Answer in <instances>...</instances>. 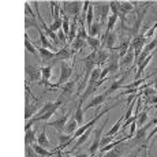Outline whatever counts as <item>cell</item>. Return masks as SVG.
<instances>
[{"label": "cell", "instance_id": "cell-22", "mask_svg": "<svg viewBox=\"0 0 157 157\" xmlns=\"http://www.w3.org/2000/svg\"><path fill=\"white\" fill-rule=\"evenodd\" d=\"M153 55H155V52H153L150 56H147L146 60H144V62L141 63L140 66H138V71H137V74H135V81H137V79H141V77H142V74H144V70L147 67V64L150 63V60H152Z\"/></svg>", "mask_w": 157, "mask_h": 157}, {"label": "cell", "instance_id": "cell-14", "mask_svg": "<svg viewBox=\"0 0 157 157\" xmlns=\"http://www.w3.org/2000/svg\"><path fill=\"white\" fill-rule=\"evenodd\" d=\"M96 90H97V85H96L94 82H92V81H89L87 82V85L85 87V92L82 93V96H81V100H79V105H83L85 102L87 101V98L92 96V93H94Z\"/></svg>", "mask_w": 157, "mask_h": 157}, {"label": "cell", "instance_id": "cell-29", "mask_svg": "<svg viewBox=\"0 0 157 157\" xmlns=\"http://www.w3.org/2000/svg\"><path fill=\"white\" fill-rule=\"evenodd\" d=\"M101 23H100V21H96V22H93V25H92V28H90V30L87 33H89V37H96V36H98L100 34V32H101Z\"/></svg>", "mask_w": 157, "mask_h": 157}, {"label": "cell", "instance_id": "cell-13", "mask_svg": "<svg viewBox=\"0 0 157 157\" xmlns=\"http://www.w3.org/2000/svg\"><path fill=\"white\" fill-rule=\"evenodd\" d=\"M52 67H53V64H49V66H44V67H40V68H41V75H43L41 83L53 89V85L49 83V78H51V75H52Z\"/></svg>", "mask_w": 157, "mask_h": 157}, {"label": "cell", "instance_id": "cell-34", "mask_svg": "<svg viewBox=\"0 0 157 157\" xmlns=\"http://www.w3.org/2000/svg\"><path fill=\"white\" fill-rule=\"evenodd\" d=\"M38 25H40V22H37V19H36V15H34V17H30V15L26 17V19H25L26 29H28V28H37Z\"/></svg>", "mask_w": 157, "mask_h": 157}, {"label": "cell", "instance_id": "cell-39", "mask_svg": "<svg viewBox=\"0 0 157 157\" xmlns=\"http://www.w3.org/2000/svg\"><path fill=\"white\" fill-rule=\"evenodd\" d=\"M156 52H157V47H156V51H155V53H156Z\"/></svg>", "mask_w": 157, "mask_h": 157}, {"label": "cell", "instance_id": "cell-38", "mask_svg": "<svg viewBox=\"0 0 157 157\" xmlns=\"http://www.w3.org/2000/svg\"><path fill=\"white\" fill-rule=\"evenodd\" d=\"M63 157H72V156H70V155H64ZM75 157H77V156H75Z\"/></svg>", "mask_w": 157, "mask_h": 157}, {"label": "cell", "instance_id": "cell-2", "mask_svg": "<svg viewBox=\"0 0 157 157\" xmlns=\"http://www.w3.org/2000/svg\"><path fill=\"white\" fill-rule=\"evenodd\" d=\"M71 74H72V67L67 62H62V64H60V77H59V81L56 83H53V89L66 85L68 82V79H70Z\"/></svg>", "mask_w": 157, "mask_h": 157}, {"label": "cell", "instance_id": "cell-32", "mask_svg": "<svg viewBox=\"0 0 157 157\" xmlns=\"http://www.w3.org/2000/svg\"><path fill=\"white\" fill-rule=\"evenodd\" d=\"M87 44L93 48V51H97L100 49V45H101V40L97 37H87Z\"/></svg>", "mask_w": 157, "mask_h": 157}, {"label": "cell", "instance_id": "cell-33", "mask_svg": "<svg viewBox=\"0 0 157 157\" xmlns=\"http://www.w3.org/2000/svg\"><path fill=\"white\" fill-rule=\"evenodd\" d=\"M74 117H75V120L78 122V124H83V108H82V105H79L78 104V108H77V111H75V113H74Z\"/></svg>", "mask_w": 157, "mask_h": 157}, {"label": "cell", "instance_id": "cell-30", "mask_svg": "<svg viewBox=\"0 0 157 157\" xmlns=\"http://www.w3.org/2000/svg\"><path fill=\"white\" fill-rule=\"evenodd\" d=\"M36 141V131L33 128H28L26 130V138H25V142L26 146H32Z\"/></svg>", "mask_w": 157, "mask_h": 157}, {"label": "cell", "instance_id": "cell-4", "mask_svg": "<svg viewBox=\"0 0 157 157\" xmlns=\"http://www.w3.org/2000/svg\"><path fill=\"white\" fill-rule=\"evenodd\" d=\"M146 40L147 38L145 37V36L140 34V36H135V37H132L131 43H130V48H131L132 51H134L135 53V60L138 59V56L141 55V52H142V49L145 48V44H146Z\"/></svg>", "mask_w": 157, "mask_h": 157}, {"label": "cell", "instance_id": "cell-17", "mask_svg": "<svg viewBox=\"0 0 157 157\" xmlns=\"http://www.w3.org/2000/svg\"><path fill=\"white\" fill-rule=\"evenodd\" d=\"M135 62V53H134V51L131 49V48H128V51H127V53H126L124 56L120 59V62H119V64H120V68H124V67H128L131 63H134Z\"/></svg>", "mask_w": 157, "mask_h": 157}, {"label": "cell", "instance_id": "cell-3", "mask_svg": "<svg viewBox=\"0 0 157 157\" xmlns=\"http://www.w3.org/2000/svg\"><path fill=\"white\" fill-rule=\"evenodd\" d=\"M26 92H28V96H26V111H25V119L28 120H32L34 113L37 112L38 107H40V101L36 100L34 102H30V90H29V86H26Z\"/></svg>", "mask_w": 157, "mask_h": 157}, {"label": "cell", "instance_id": "cell-35", "mask_svg": "<svg viewBox=\"0 0 157 157\" xmlns=\"http://www.w3.org/2000/svg\"><path fill=\"white\" fill-rule=\"evenodd\" d=\"M57 38H59V41L62 44H67V36H66V33L63 32V29L59 30V33H57Z\"/></svg>", "mask_w": 157, "mask_h": 157}, {"label": "cell", "instance_id": "cell-11", "mask_svg": "<svg viewBox=\"0 0 157 157\" xmlns=\"http://www.w3.org/2000/svg\"><path fill=\"white\" fill-rule=\"evenodd\" d=\"M109 97V94H108L107 92H104L102 94H98V96H96L94 98H92V100L89 101V104H86V107L83 108V111H89L90 108H98L101 104H104L105 100Z\"/></svg>", "mask_w": 157, "mask_h": 157}, {"label": "cell", "instance_id": "cell-19", "mask_svg": "<svg viewBox=\"0 0 157 157\" xmlns=\"http://www.w3.org/2000/svg\"><path fill=\"white\" fill-rule=\"evenodd\" d=\"M79 128V124H78V122L75 120V117L72 116V117H70V120L67 122V124H66V127H64V130H66V132H67L68 135H74L75 132H77V130Z\"/></svg>", "mask_w": 157, "mask_h": 157}, {"label": "cell", "instance_id": "cell-12", "mask_svg": "<svg viewBox=\"0 0 157 157\" xmlns=\"http://www.w3.org/2000/svg\"><path fill=\"white\" fill-rule=\"evenodd\" d=\"M116 40H117L116 33H115V32H111L109 34L105 36V37L101 40V44H102V45H105V48H107L108 52H113V49H115V44H116Z\"/></svg>", "mask_w": 157, "mask_h": 157}, {"label": "cell", "instance_id": "cell-18", "mask_svg": "<svg viewBox=\"0 0 157 157\" xmlns=\"http://www.w3.org/2000/svg\"><path fill=\"white\" fill-rule=\"evenodd\" d=\"M75 85H77V79H71V81H68L66 85H63V86H62V90H63V92H62V96H60V98H62V100H64L67 96L72 94Z\"/></svg>", "mask_w": 157, "mask_h": 157}, {"label": "cell", "instance_id": "cell-31", "mask_svg": "<svg viewBox=\"0 0 157 157\" xmlns=\"http://www.w3.org/2000/svg\"><path fill=\"white\" fill-rule=\"evenodd\" d=\"M25 45H26V51H28V52H30L32 55H37L38 51L36 49V47L32 44V41H30V38H29V34H25Z\"/></svg>", "mask_w": 157, "mask_h": 157}, {"label": "cell", "instance_id": "cell-26", "mask_svg": "<svg viewBox=\"0 0 157 157\" xmlns=\"http://www.w3.org/2000/svg\"><path fill=\"white\" fill-rule=\"evenodd\" d=\"M45 130H47V126L43 128V131H41V134L38 135V138H37V144L38 145H41V146H44V147H48V146H51V142L48 141V138H47V132H45Z\"/></svg>", "mask_w": 157, "mask_h": 157}, {"label": "cell", "instance_id": "cell-20", "mask_svg": "<svg viewBox=\"0 0 157 157\" xmlns=\"http://www.w3.org/2000/svg\"><path fill=\"white\" fill-rule=\"evenodd\" d=\"M32 147L34 149V152L37 153L38 156H41V157H49V156H53V155H56L57 153V149L55 150V152H49V150H47L44 146H41V145H38V144H33L32 145Z\"/></svg>", "mask_w": 157, "mask_h": 157}, {"label": "cell", "instance_id": "cell-25", "mask_svg": "<svg viewBox=\"0 0 157 157\" xmlns=\"http://www.w3.org/2000/svg\"><path fill=\"white\" fill-rule=\"evenodd\" d=\"M85 44H86L85 40H81V38L77 37L74 40V43L71 44V53H75V52H78V51H82L83 47H85Z\"/></svg>", "mask_w": 157, "mask_h": 157}, {"label": "cell", "instance_id": "cell-28", "mask_svg": "<svg viewBox=\"0 0 157 157\" xmlns=\"http://www.w3.org/2000/svg\"><path fill=\"white\" fill-rule=\"evenodd\" d=\"M147 117H149V116H147V108L145 107L142 112L138 115V119H137V128H141L142 126H145V123H146Z\"/></svg>", "mask_w": 157, "mask_h": 157}, {"label": "cell", "instance_id": "cell-8", "mask_svg": "<svg viewBox=\"0 0 157 157\" xmlns=\"http://www.w3.org/2000/svg\"><path fill=\"white\" fill-rule=\"evenodd\" d=\"M130 74V70H127L124 72V74H122V75H116L115 77V81L112 82V85L109 86V89H107L105 92L108 93V94H112L113 92H116L117 89H120V87H123L124 86V81H126V78H127V75Z\"/></svg>", "mask_w": 157, "mask_h": 157}, {"label": "cell", "instance_id": "cell-27", "mask_svg": "<svg viewBox=\"0 0 157 157\" xmlns=\"http://www.w3.org/2000/svg\"><path fill=\"white\" fill-rule=\"evenodd\" d=\"M71 56H72L71 51H68L67 48H62V49H60L59 52H56L55 60H63V62H64L66 59H70Z\"/></svg>", "mask_w": 157, "mask_h": 157}, {"label": "cell", "instance_id": "cell-15", "mask_svg": "<svg viewBox=\"0 0 157 157\" xmlns=\"http://www.w3.org/2000/svg\"><path fill=\"white\" fill-rule=\"evenodd\" d=\"M109 64L107 66V68H108V71L109 72H116L117 70L120 68V64H119V62H120V56H119V53H111L109 55Z\"/></svg>", "mask_w": 157, "mask_h": 157}, {"label": "cell", "instance_id": "cell-7", "mask_svg": "<svg viewBox=\"0 0 157 157\" xmlns=\"http://www.w3.org/2000/svg\"><path fill=\"white\" fill-rule=\"evenodd\" d=\"M25 70H26V77H28V82H36V81L43 78V75H41V68H38L37 66L26 64Z\"/></svg>", "mask_w": 157, "mask_h": 157}, {"label": "cell", "instance_id": "cell-1", "mask_svg": "<svg viewBox=\"0 0 157 157\" xmlns=\"http://www.w3.org/2000/svg\"><path fill=\"white\" fill-rule=\"evenodd\" d=\"M108 123V117H105L104 122L101 123L100 126H98L97 128L94 130V132H93V142L90 145V149H89V153L90 155H96L97 153V150L100 149V144H101V134H102V130H104L105 124Z\"/></svg>", "mask_w": 157, "mask_h": 157}, {"label": "cell", "instance_id": "cell-24", "mask_svg": "<svg viewBox=\"0 0 157 157\" xmlns=\"http://www.w3.org/2000/svg\"><path fill=\"white\" fill-rule=\"evenodd\" d=\"M123 120H124V115H123V116L120 117L116 123H115V126L107 132V134H105V137H113V135H116L117 132L120 131V127H122V122H123Z\"/></svg>", "mask_w": 157, "mask_h": 157}, {"label": "cell", "instance_id": "cell-16", "mask_svg": "<svg viewBox=\"0 0 157 157\" xmlns=\"http://www.w3.org/2000/svg\"><path fill=\"white\" fill-rule=\"evenodd\" d=\"M37 51H38L41 62H51V60H55V57H56V52L47 49V48H44V47L37 48Z\"/></svg>", "mask_w": 157, "mask_h": 157}, {"label": "cell", "instance_id": "cell-36", "mask_svg": "<svg viewBox=\"0 0 157 157\" xmlns=\"http://www.w3.org/2000/svg\"><path fill=\"white\" fill-rule=\"evenodd\" d=\"M26 155H28V157H38V155L34 152V149H33L32 146L26 147Z\"/></svg>", "mask_w": 157, "mask_h": 157}, {"label": "cell", "instance_id": "cell-6", "mask_svg": "<svg viewBox=\"0 0 157 157\" xmlns=\"http://www.w3.org/2000/svg\"><path fill=\"white\" fill-rule=\"evenodd\" d=\"M156 47H157V38H155V40H152L149 44L146 45V47L144 48L142 52H141V55L138 56V59L134 62V64L140 66L141 63L144 62V60H146V57H147V56H150L153 52H155V51H156Z\"/></svg>", "mask_w": 157, "mask_h": 157}, {"label": "cell", "instance_id": "cell-21", "mask_svg": "<svg viewBox=\"0 0 157 157\" xmlns=\"http://www.w3.org/2000/svg\"><path fill=\"white\" fill-rule=\"evenodd\" d=\"M109 55L111 53L108 52L107 49H97L96 51V62H97V66L102 64V63H105L108 59H109Z\"/></svg>", "mask_w": 157, "mask_h": 157}, {"label": "cell", "instance_id": "cell-9", "mask_svg": "<svg viewBox=\"0 0 157 157\" xmlns=\"http://www.w3.org/2000/svg\"><path fill=\"white\" fill-rule=\"evenodd\" d=\"M68 117H70V113L64 112V115H63V116L57 117V119L52 120V122H48V123H47V127L49 126V127L56 128L59 132L63 131V130H64V127H66V124H67V122H68Z\"/></svg>", "mask_w": 157, "mask_h": 157}, {"label": "cell", "instance_id": "cell-23", "mask_svg": "<svg viewBox=\"0 0 157 157\" xmlns=\"http://www.w3.org/2000/svg\"><path fill=\"white\" fill-rule=\"evenodd\" d=\"M117 18H119V14L109 15V18H108V22H107V30H105V33H104V37H105V36H108L111 32H112V29H113L115 23H116ZM104 37H102V38H104ZM102 38H101V40H102Z\"/></svg>", "mask_w": 157, "mask_h": 157}, {"label": "cell", "instance_id": "cell-5", "mask_svg": "<svg viewBox=\"0 0 157 157\" xmlns=\"http://www.w3.org/2000/svg\"><path fill=\"white\" fill-rule=\"evenodd\" d=\"M131 146H135V145L132 142L130 144V142H127V141H124V142L119 144L117 146H115L113 149H111L109 152H107V155H105L104 157H122V156H124V153L127 152Z\"/></svg>", "mask_w": 157, "mask_h": 157}, {"label": "cell", "instance_id": "cell-10", "mask_svg": "<svg viewBox=\"0 0 157 157\" xmlns=\"http://www.w3.org/2000/svg\"><path fill=\"white\" fill-rule=\"evenodd\" d=\"M62 7H63V11H64L66 14H71L74 15V17H78V14H79L81 11V4H83V3L81 2H64L62 3Z\"/></svg>", "mask_w": 157, "mask_h": 157}, {"label": "cell", "instance_id": "cell-37", "mask_svg": "<svg viewBox=\"0 0 157 157\" xmlns=\"http://www.w3.org/2000/svg\"><path fill=\"white\" fill-rule=\"evenodd\" d=\"M141 157H147V149H146V147L142 150V156H141Z\"/></svg>", "mask_w": 157, "mask_h": 157}]
</instances>
